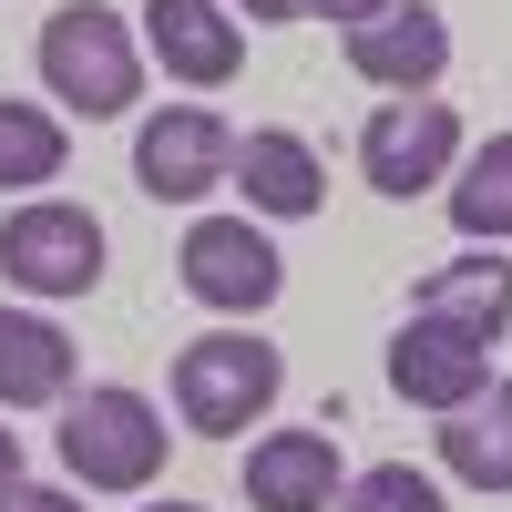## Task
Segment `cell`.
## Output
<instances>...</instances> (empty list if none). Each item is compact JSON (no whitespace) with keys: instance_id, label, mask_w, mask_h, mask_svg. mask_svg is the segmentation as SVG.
Instances as JSON below:
<instances>
[{"instance_id":"obj_1","label":"cell","mask_w":512,"mask_h":512,"mask_svg":"<svg viewBox=\"0 0 512 512\" xmlns=\"http://www.w3.org/2000/svg\"><path fill=\"white\" fill-rule=\"evenodd\" d=\"M287 390V359L277 338H246V328H205L175 349V420L205 441H236L246 420H267Z\"/></svg>"},{"instance_id":"obj_2","label":"cell","mask_w":512,"mask_h":512,"mask_svg":"<svg viewBox=\"0 0 512 512\" xmlns=\"http://www.w3.org/2000/svg\"><path fill=\"white\" fill-rule=\"evenodd\" d=\"M41 93H62V113L82 123H113V113H134L144 93V52H134V31H123L113 11H93V0H72V11L41 21Z\"/></svg>"},{"instance_id":"obj_3","label":"cell","mask_w":512,"mask_h":512,"mask_svg":"<svg viewBox=\"0 0 512 512\" xmlns=\"http://www.w3.org/2000/svg\"><path fill=\"white\" fill-rule=\"evenodd\" d=\"M62 472L82 492H154L164 482V410L144 390H82L62 410Z\"/></svg>"},{"instance_id":"obj_4","label":"cell","mask_w":512,"mask_h":512,"mask_svg":"<svg viewBox=\"0 0 512 512\" xmlns=\"http://www.w3.org/2000/svg\"><path fill=\"white\" fill-rule=\"evenodd\" d=\"M175 277L195 308H216V318H256V308H277V287H287V256L267 226H246V216H195L185 226V256H175Z\"/></svg>"},{"instance_id":"obj_5","label":"cell","mask_w":512,"mask_h":512,"mask_svg":"<svg viewBox=\"0 0 512 512\" xmlns=\"http://www.w3.org/2000/svg\"><path fill=\"white\" fill-rule=\"evenodd\" d=\"M451 164H461V113L441 93H390L359 134V175L379 195H431Z\"/></svg>"},{"instance_id":"obj_6","label":"cell","mask_w":512,"mask_h":512,"mask_svg":"<svg viewBox=\"0 0 512 512\" xmlns=\"http://www.w3.org/2000/svg\"><path fill=\"white\" fill-rule=\"evenodd\" d=\"M0 277L31 287V297H82L103 277V226L82 216V205L41 195V205H21V216H0Z\"/></svg>"},{"instance_id":"obj_7","label":"cell","mask_w":512,"mask_h":512,"mask_svg":"<svg viewBox=\"0 0 512 512\" xmlns=\"http://www.w3.org/2000/svg\"><path fill=\"white\" fill-rule=\"evenodd\" d=\"M390 390L410 410H461V400H482L492 390V338L482 328H461V318H431V308H410L400 338H390Z\"/></svg>"},{"instance_id":"obj_8","label":"cell","mask_w":512,"mask_h":512,"mask_svg":"<svg viewBox=\"0 0 512 512\" xmlns=\"http://www.w3.org/2000/svg\"><path fill=\"white\" fill-rule=\"evenodd\" d=\"M226 175H236V134H226V113H205V103H175V113H154L134 134V185L154 205H195Z\"/></svg>"},{"instance_id":"obj_9","label":"cell","mask_w":512,"mask_h":512,"mask_svg":"<svg viewBox=\"0 0 512 512\" xmlns=\"http://www.w3.org/2000/svg\"><path fill=\"white\" fill-rule=\"evenodd\" d=\"M349 72L379 82V93H431V82L451 72V21L431 11V0H390L379 21L349 31Z\"/></svg>"},{"instance_id":"obj_10","label":"cell","mask_w":512,"mask_h":512,"mask_svg":"<svg viewBox=\"0 0 512 512\" xmlns=\"http://www.w3.org/2000/svg\"><path fill=\"white\" fill-rule=\"evenodd\" d=\"M144 52L175 82L216 93V82H236V62H246V31H236L226 0H144Z\"/></svg>"},{"instance_id":"obj_11","label":"cell","mask_w":512,"mask_h":512,"mask_svg":"<svg viewBox=\"0 0 512 512\" xmlns=\"http://www.w3.org/2000/svg\"><path fill=\"white\" fill-rule=\"evenodd\" d=\"M349 492V461H338L328 431H267L246 451V502L256 512H338Z\"/></svg>"},{"instance_id":"obj_12","label":"cell","mask_w":512,"mask_h":512,"mask_svg":"<svg viewBox=\"0 0 512 512\" xmlns=\"http://www.w3.org/2000/svg\"><path fill=\"white\" fill-rule=\"evenodd\" d=\"M226 185H246V205H256V216H277V226H297V216H318V205H328L318 154H308V134H287V123H256V134L236 144V175H226Z\"/></svg>"},{"instance_id":"obj_13","label":"cell","mask_w":512,"mask_h":512,"mask_svg":"<svg viewBox=\"0 0 512 512\" xmlns=\"http://www.w3.org/2000/svg\"><path fill=\"white\" fill-rule=\"evenodd\" d=\"M441 472L472 492H512V379H492L482 400L441 410Z\"/></svg>"},{"instance_id":"obj_14","label":"cell","mask_w":512,"mask_h":512,"mask_svg":"<svg viewBox=\"0 0 512 512\" xmlns=\"http://www.w3.org/2000/svg\"><path fill=\"white\" fill-rule=\"evenodd\" d=\"M72 400V338L31 308H0V410H41Z\"/></svg>"},{"instance_id":"obj_15","label":"cell","mask_w":512,"mask_h":512,"mask_svg":"<svg viewBox=\"0 0 512 512\" xmlns=\"http://www.w3.org/2000/svg\"><path fill=\"white\" fill-rule=\"evenodd\" d=\"M410 308H431V318H461V328L502 338V328H512V256H451V267L420 277Z\"/></svg>"},{"instance_id":"obj_16","label":"cell","mask_w":512,"mask_h":512,"mask_svg":"<svg viewBox=\"0 0 512 512\" xmlns=\"http://www.w3.org/2000/svg\"><path fill=\"white\" fill-rule=\"evenodd\" d=\"M451 226L472 236V246H512V134H492L451 175Z\"/></svg>"},{"instance_id":"obj_17","label":"cell","mask_w":512,"mask_h":512,"mask_svg":"<svg viewBox=\"0 0 512 512\" xmlns=\"http://www.w3.org/2000/svg\"><path fill=\"white\" fill-rule=\"evenodd\" d=\"M62 113H41V103H0V185H52L62 175Z\"/></svg>"},{"instance_id":"obj_18","label":"cell","mask_w":512,"mask_h":512,"mask_svg":"<svg viewBox=\"0 0 512 512\" xmlns=\"http://www.w3.org/2000/svg\"><path fill=\"white\" fill-rule=\"evenodd\" d=\"M338 512H451L431 472H410V461H369V472L338 492Z\"/></svg>"},{"instance_id":"obj_19","label":"cell","mask_w":512,"mask_h":512,"mask_svg":"<svg viewBox=\"0 0 512 512\" xmlns=\"http://www.w3.org/2000/svg\"><path fill=\"white\" fill-rule=\"evenodd\" d=\"M297 21H338V31H359V21H379L390 11V0H287Z\"/></svg>"},{"instance_id":"obj_20","label":"cell","mask_w":512,"mask_h":512,"mask_svg":"<svg viewBox=\"0 0 512 512\" xmlns=\"http://www.w3.org/2000/svg\"><path fill=\"white\" fill-rule=\"evenodd\" d=\"M0 512H82V492H52V482H11Z\"/></svg>"},{"instance_id":"obj_21","label":"cell","mask_w":512,"mask_h":512,"mask_svg":"<svg viewBox=\"0 0 512 512\" xmlns=\"http://www.w3.org/2000/svg\"><path fill=\"white\" fill-rule=\"evenodd\" d=\"M11 482H21V431L0 420V492H11Z\"/></svg>"},{"instance_id":"obj_22","label":"cell","mask_w":512,"mask_h":512,"mask_svg":"<svg viewBox=\"0 0 512 512\" xmlns=\"http://www.w3.org/2000/svg\"><path fill=\"white\" fill-rule=\"evenodd\" d=\"M226 11H246V21H297L287 0H226Z\"/></svg>"},{"instance_id":"obj_23","label":"cell","mask_w":512,"mask_h":512,"mask_svg":"<svg viewBox=\"0 0 512 512\" xmlns=\"http://www.w3.org/2000/svg\"><path fill=\"white\" fill-rule=\"evenodd\" d=\"M144 512H205V502H144Z\"/></svg>"}]
</instances>
